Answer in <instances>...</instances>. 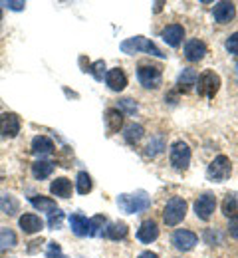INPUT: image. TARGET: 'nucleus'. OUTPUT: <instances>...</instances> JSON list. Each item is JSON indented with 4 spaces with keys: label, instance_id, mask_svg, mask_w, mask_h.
Listing matches in <instances>:
<instances>
[{
    "label": "nucleus",
    "instance_id": "c85d7f7f",
    "mask_svg": "<svg viewBox=\"0 0 238 258\" xmlns=\"http://www.w3.org/2000/svg\"><path fill=\"white\" fill-rule=\"evenodd\" d=\"M163 149H165V139H163V135H155V137H151V141L147 143L145 155H147V157H157L159 153H163Z\"/></svg>",
    "mask_w": 238,
    "mask_h": 258
},
{
    "label": "nucleus",
    "instance_id": "5701e85b",
    "mask_svg": "<svg viewBox=\"0 0 238 258\" xmlns=\"http://www.w3.org/2000/svg\"><path fill=\"white\" fill-rule=\"evenodd\" d=\"M54 171V163L52 161H44V159H38L36 163H32V175H34L38 181L42 179H48Z\"/></svg>",
    "mask_w": 238,
    "mask_h": 258
},
{
    "label": "nucleus",
    "instance_id": "423d86ee",
    "mask_svg": "<svg viewBox=\"0 0 238 258\" xmlns=\"http://www.w3.org/2000/svg\"><path fill=\"white\" fill-rule=\"evenodd\" d=\"M137 80L143 88L147 90H157L161 84H163V74H161V68L159 66H149V64H141L137 70Z\"/></svg>",
    "mask_w": 238,
    "mask_h": 258
},
{
    "label": "nucleus",
    "instance_id": "f03ea898",
    "mask_svg": "<svg viewBox=\"0 0 238 258\" xmlns=\"http://www.w3.org/2000/svg\"><path fill=\"white\" fill-rule=\"evenodd\" d=\"M121 52L123 54H139V52H145V54H151L155 58H165V54L145 36H133V38H127L121 42Z\"/></svg>",
    "mask_w": 238,
    "mask_h": 258
},
{
    "label": "nucleus",
    "instance_id": "c9c22d12",
    "mask_svg": "<svg viewBox=\"0 0 238 258\" xmlns=\"http://www.w3.org/2000/svg\"><path fill=\"white\" fill-rule=\"evenodd\" d=\"M224 46H226V50H228L230 54H238V32L230 34Z\"/></svg>",
    "mask_w": 238,
    "mask_h": 258
},
{
    "label": "nucleus",
    "instance_id": "9b49d317",
    "mask_svg": "<svg viewBox=\"0 0 238 258\" xmlns=\"http://www.w3.org/2000/svg\"><path fill=\"white\" fill-rule=\"evenodd\" d=\"M212 16H214V20H216L218 24H228V22L236 16V8H234L232 2L222 0V2H216V4H214Z\"/></svg>",
    "mask_w": 238,
    "mask_h": 258
},
{
    "label": "nucleus",
    "instance_id": "0eeeda50",
    "mask_svg": "<svg viewBox=\"0 0 238 258\" xmlns=\"http://www.w3.org/2000/svg\"><path fill=\"white\" fill-rule=\"evenodd\" d=\"M169 159H171L173 169L185 171V169L191 165V147H189L185 141H175L173 147H171Z\"/></svg>",
    "mask_w": 238,
    "mask_h": 258
},
{
    "label": "nucleus",
    "instance_id": "a211bd4d",
    "mask_svg": "<svg viewBox=\"0 0 238 258\" xmlns=\"http://www.w3.org/2000/svg\"><path fill=\"white\" fill-rule=\"evenodd\" d=\"M54 151V141L46 135H36L32 139V153L36 157H44V155H50Z\"/></svg>",
    "mask_w": 238,
    "mask_h": 258
},
{
    "label": "nucleus",
    "instance_id": "2f4dec72",
    "mask_svg": "<svg viewBox=\"0 0 238 258\" xmlns=\"http://www.w3.org/2000/svg\"><path fill=\"white\" fill-rule=\"evenodd\" d=\"M204 242L210 244V246L222 244V234H220V230H216V228H206V230H204Z\"/></svg>",
    "mask_w": 238,
    "mask_h": 258
},
{
    "label": "nucleus",
    "instance_id": "c756f323",
    "mask_svg": "<svg viewBox=\"0 0 238 258\" xmlns=\"http://www.w3.org/2000/svg\"><path fill=\"white\" fill-rule=\"evenodd\" d=\"M75 189H77V193H80V195L92 193V189H94V181H92L90 173H86V171H80V173H77V179H75Z\"/></svg>",
    "mask_w": 238,
    "mask_h": 258
},
{
    "label": "nucleus",
    "instance_id": "dca6fc26",
    "mask_svg": "<svg viewBox=\"0 0 238 258\" xmlns=\"http://www.w3.org/2000/svg\"><path fill=\"white\" fill-rule=\"evenodd\" d=\"M18 225L22 228V232H26V234H36V232H40V230L44 228V221H42L38 215L28 213V215H22V217H20Z\"/></svg>",
    "mask_w": 238,
    "mask_h": 258
},
{
    "label": "nucleus",
    "instance_id": "f3484780",
    "mask_svg": "<svg viewBox=\"0 0 238 258\" xmlns=\"http://www.w3.org/2000/svg\"><path fill=\"white\" fill-rule=\"evenodd\" d=\"M103 121H105L107 135H115V133L121 129V125H123V113H121L119 109H107Z\"/></svg>",
    "mask_w": 238,
    "mask_h": 258
},
{
    "label": "nucleus",
    "instance_id": "6e6552de",
    "mask_svg": "<svg viewBox=\"0 0 238 258\" xmlns=\"http://www.w3.org/2000/svg\"><path fill=\"white\" fill-rule=\"evenodd\" d=\"M214 209H216V197L212 193H204L195 201V213L201 221H208L212 217Z\"/></svg>",
    "mask_w": 238,
    "mask_h": 258
},
{
    "label": "nucleus",
    "instance_id": "20e7f679",
    "mask_svg": "<svg viewBox=\"0 0 238 258\" xmlns=\"http://www.w3.org/2000/svg\"><path fill=\"white\" fill-rule=\"evenodd\" d=\"M220 90V76L212 70H204L203 74L199 76L197 80V92L199 96L206 97V99H212V97L218 94Z\"/></svg>",
    "mask_w": 238,
    "mask_h": 258
},
{
    "label": "nucleus",
    "instance_id": "4468645a",
    "mask_svg": "<svg viewBox=\"0 0 238 258\" xmlns=\"http://www.w3.org/2000/svg\"><path fill=\"white\" fill-rule=\"evenodd\" d=\"M204 56H206V44H204L203 40H189L187 44H185V58L189 60V62H201Z\"/></svg>",
    "mask_w": 238,
    "mask_h": 258
},
{
    "label": "nucleus",
    "instance_id": "e433bc0d",
    "mask_svg": "<svg viewBox=\"0 0 238 258\" xmlns=\"http://www.w3.org/2000/svg\"><path fill=\"white\" fill-rule=\"evenodd\" d=\"M48 258H66L62 254V248L58 242H48Z\"/></svg>",
    "mask_w": 238,
    "mask_h": 258
},
{
    "label": "nucleus",
    "instance_id": "72a5a7b5",
    "mask_svg": "<svg viewBox=\"0 0 238 258\" xmlns=\"http://www.w3.org/2000/svg\"><path fill=\"white\" fill-rule=\"evenodd\" d=\"M90 74H94V78L98 80V82H103V74H105V62L103 60H98L94 66H90V70H88Z\"/></svg>",
    "mask_w": 238,
    "mask_h": 258
},
{
    "label": "nucleus",
    "instance_id": "412c9836",
    "mask_svg": "<svg viewBox=\"0 0 238 258\" xmlns=\"http://www.w3.org/2000/svg\"><path fill=\"white\" fill-rule=\"evenodd\" d=\"M30 205H32L34 209H38L40 213H48V215H52V213H56V211H58L56 201H54V199H50V197H42V195L30 197Z\"/></svg>",
    "mask_w": 238,
    "mask_h": 258
},
{
    "label": "nucleus",
    "instance_id": "393cba45",
    "mask_svg": "<svg viewBox=\"0 0 238 258\" xmlns=\"http://www.w3.org/2000/svg\"><path fill=\"white\" fill-rule=\"evenodd\" d=\"M129 232V228L125 223H113V225H107V228L103 230V234L109 238V240H121L125 238Z\"/></svg>",
    "mask_w": 238,
    "mask_h": 258
},
{
    "label": "nucleus",
    "instance_id": "58836bf2",
    "mask_svg": "<svg viewBox=\"0 0 238 258\" xmlns=\"http://www.w3.org/2000/svg\"><path fill=\"white\" fill-rule=\"evenodd\" d=\"M0 4H2V6H8L10 10H16V12L24 10V6H26L22 0H18V2H12V0H10V2H0Z\"/></svg>",
    "mask_w": 238,
    "mask_h": 258
},
{
    "label": "nucleus",
    "instance_id": "7ed1b4c3",
    "mask_svg": "<svg viewBox=\"0 0 238 258\" xmlns=\"http://www.w3.org/2000/svg\"><path fill=\"white\" fill-rule=\"evenodd\" d=\"M187 217V201L181 197H173L167 201L165 209H163V221L167 226H177L183 219Z\"/></svg>",
    "mask_w": 238,
    "mask_h": 258
},
{
    "label": "nucleus",
    "instance_id": "a19ab883",
    "mask_svg": "<svg viewBox=\"0 0 238 258\" xmlns=\"http://www.w3.org/2000/svg\"><path fill=\"white\" fill-rule=\"evenodd\" d=\"M161 6H163V2H157V4H155V12H159V10H161Z\"/></svg>",
    "mask_w": 238,
    "mask_h": 258
},
{
    "label": "nucleus",
    "instance_id": "ddd939ff",
    "mask_svg": "<svg viewBox=\"0 0 238 258\" xmlns=\"http://www.w3.org/2000/svg\"><path fill=\"white\" fill-rule=\"evenodd\" d=\"M157 236H159V225H157L153 219L143 221L141 226L137 228V238H139V242H143V244H151V242H155Z\"/></svg>",
    "mask_w": 238,
    "mask_h": 258
},
{
    "label": "nucleus",
    "instance_id": "bb28decb",
    "mask_svg": "<svg viewBox=\"0 0 238 258\" xmlns=\"http://www.w3.org/2000/svg\"><path fill=\"white\" fill-rule=\"evenodd\" d=\"M0 211H2L4 215H8V217L16 215V213L20 211V203H18V199H16V197H12V195L0 197Z\"/></svg>",
    "mask_w": 238,
    "mask_h": 258
},
{
    "label": "nucleus",
    "instance_id": "f257e3e1",
    "mask_svg": "<svg viewBox=\"0 0 238 258\" xmlns=\"http://www.w3.org/2000/svg\"><path fill=\"white\" fill-rule=\"evenodd\" d=\"M149 205H151V197L145 191H135L133 195H119L117 197V207L129 215H139V213L147 211Z\"/></svg>",
    "mask_w": 238,
    "mask_h": 258
},
{
    "label": "nucleus",
    "instance_id": "9d476101",
    "mask_svg": "<svg viewBox=\"0 0 238 258\" xmlns=\"http://www.w3.org/2000/svg\"><path fill=\"white\" fill-rule=\"evenodd\" d=\"M197 242H199V238H197V234L191 232V230L179 228V230L173 232V244H175V248H179V250H193Z\"/></svg>",
    "mask_w": 238,
    "mask_h": 258
},
{
    "label": "nucleus",
    "instance_id": "7c9ffc66",
    "mask_svg": "<svg viewBox=\"0 0 238 258\" xmlns=\"http://www.w3.org/2000/svg\"><path fill=\"white\" fill-rule=\"evenodd\" d=\"M105 228H107V219L103 215H96L90 219V234L88 236H103Z\"/></svg>",
    "mask_w": 238,
    "mask_h": 258
},
{
    "label": "nucleus",
    "instance_id": "f8f14e48",
    "mask_svg": "<svg viewBox=\"0 0 238 258\" xmlns=\"http://www.w3.org/2000/svg\"><path fill=\"white\" fill-rule=\"evenodd\" d=\"M105 84L111 92H123L127 88V76L123 70L119 68H113V70H107L105 72Z\"/></svg>",
    "mask_w": 238,
    "mask_h": 258
},
{
    "label": "nucleus",
    "instance_id": "6ab92c4d",
    "mask_svg": "<svg viewBox=\"0 0 238 258\" xmlns=\"http://www.w3.org/2000/svg\"><path fill=\"white\" fill-rule=\"evenodd\" d=\"M197 80H199L197 70H193V68H185V70L181 72L179 80H177V86H179L181 92H191L193 86H197Z\"/></svg>",
    "mask_w": 238,
    "mask_h": 258
},
{
    "label": "nucleus",
    "instance_id": "aec40b11",
    "mask_svg": "<svg viewBox=\"0 0 238 258\" xmlns=\"http://www.w3.org/2000/svg\"><path fill=\"white\" fill-rule=\"evenodd\" d=\"M69 226H71V232L75 236H88L90 234V221L80 213L69 215Z\"/></svg>",
    "mask_w": 238,
    "mask_h": 258
},
{
    "label": "nucleus",
    "instance_id": "79ce46f5",
    "mask_svg": "<svg viewBox=\"0 0 238 258\" xmlns=\"http://www.w3.org/2000/svg\"><path fill=\"white\" fill-rule=\"evenodd\" d=\"M0 22H2V10H0Z\"/></svg>",
    "mask_w": 238,
    "mask_h": 258
},
{
    "label": "nucleus",
    "instance_id": "2eb2a0df",
    "mask_svg": "<svg viewBox=\"0 0 238 258\" xmlns=\"http://www.w3.org/2000/svg\"><path fill=\"white\" fill-rule=\"evenodd\" d=\"M161 38L169 44L171 48H179L181 42H183V38H185V28L181 24H169L167 28H163Z\"/></svg>",
    "mask_w": 238,
    "mask_h": 258
},
{
    "label": "nucleus",
    "instance_id": "39448f33",
    "mask_svg": "<svg viewBox=\"0 0 238 258\" xmlns=\"http://www.w3.org/2000/svg\"><path fill=\"white\" fill-rule=\"evenodd\" d=\"M230 175H232V165H230V159L226 155L214 157L208 165V169H206V177L214 183H224Z\"/></svg>",
    "mask_w": 238,
    "mask_h": 258
},
{
    "label": "nucleus",
    "instance_id": "1a4fd4ad",
    "mask_svg": "<svg viewBox=\"0 0 238 258\" xmlns=\"http://www.w3.org/2000/svg\"><path fill=\"white\" fill-rule=\"evenodd\" d=\"M18 133H20V117L16 113H12V111L2 113L0 115V135L12 139Z\"/></svg>",
    "mask_w": 238,
    "mask_h": 258
},
{
    "label": "nucleus",
    "instance_id": "473e14b6",
    "mask_svg": "<svg viewBox=\"0 0 238 258\" xmlns=\"http://www.w3.org/2000/svg\"><path fill=\"white\" fill-rule=\"evenodd\" d=\"M121 113H127V115H135L137 113V103L131 99V97H123V99H119V107H117Z\"/></svg>",
    "mask_w": 238,
    "mask_h": 258
},
{
    "label": "nucleus",
    "instance_id": "b1692460",
    "mask_svg": "<svg viewBox=\"0 0 238 258\" xmlns=\"http://www.w3.org/2000/svg\"><path fill=\"white\" fill-rule=\"evenodd\" d=\"M222 215L228 219L238 217V193H228L222 201Z\"/></svg>",
    "mask_w": 238,
    "mask_h": 258
},
{
    "label": "nucleus",
    "instance_id": "ea45409f",
    "mask_svg": "<svg viewBox=\"0 0 238 258\" xmlns=\"http://www.w3.org/2000/svg\"><path fill=\"white\" fill-rule=\"evenodd\" d=\"M137 258H159V256H157L155 252H151V250H145V252H141Z\"/></svg>",
    "mask_w": 238,
    "mask_h": 258
},
{
    "label": "nucleus",
    "instance_id": "4be33fe9",
    "mask_svg": "<svg viewBox=\"0 0 238 258\" xmlns=\"http://www.w3.org/2000/svg\"><path fill=\"white\" fill-rule=\"evenodd\" d=\"M50 191H52V195H56L60 199H69L71 197V181L66 179V177H58L56 181H52Z\"/></svg>",
    "mask_w": 238,
    "mask_h": 258
},
{
    "label": "nucleus",
    "instance_id": "cd10ccee",
    "mask_svg": "<svg viewBox=\"0 0 238 258\" xmlns=\"http://www.w3.org/2000/svg\"><path fill=\"white\" fill-rule=\"evenodd\" d=\"M16 244H18L16 232L10 230V228H0V252H4L8 248H14Z\"/></svg>",
    "mask_w": 238,
    "mask_h": 258
},
{
    "label": "nucleus",
    "instance_id": "4c0bfd02",
    "mask_svg": "<svg viewBox=\"0 0 238 258\" xmlns=\"http://www.w3.org/2000/svg\"><path fill=\"white\" fill-rule=\"evenodd\" d=\"M228 234L232 236V238H238V217H234V219H230L228 221Z\"/></svg>",
    "mask_w": 238,
    "mask_h": 258
},
{
    "label": "nucleus",
    "instance_id": "f704fd0d",
    "mask_svg": "<svg viewBox=\"0 0 238 258\" xmlns=\"http://www.w3.org/2000/svg\"><path fill=\"white\" fill-rule=\"evenodd\" d=\"M62 219H64V213L58 209L56 213H52V215H50L48 226H50V228H60V226H62Z\"/></svg>",
    "mask_w": 238,
    "mask_h": 258
},
{
    "label": "nucleus",
    "instance_id": "a878e982",
    "mask_svg": "<svg viewBox=\"0 0 238 258\" xmlns=\"http://www.w3.org/2000/svg\"><path fill=\"white\" fill-rule=\"evenodd\" d=\"M145 135V129L139 123H129L123 129V139L129 143V145H135L137 141H141V137Z\"/></svg>",
    "mask_w": 238,
    "mask_h": 258
}]
</instances>
